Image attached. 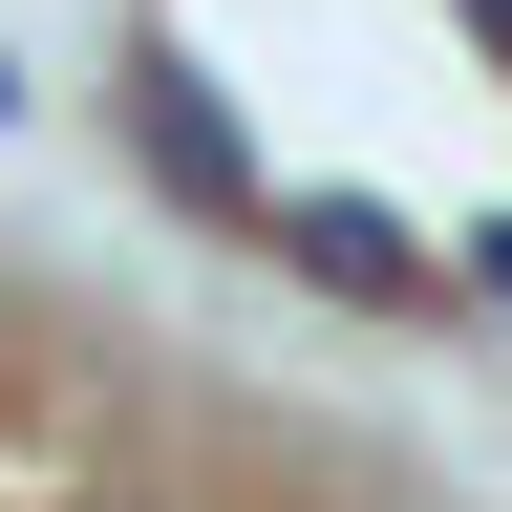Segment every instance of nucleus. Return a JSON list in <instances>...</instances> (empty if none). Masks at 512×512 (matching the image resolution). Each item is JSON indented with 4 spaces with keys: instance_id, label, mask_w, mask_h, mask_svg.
Masks as SVG:
<instances>
[{
    "instance_id": "f03ea898",
    "label": "nucleus",
    "mask_w": 512,
    "mask_h": 512,
    "mask_svg": "<svg viewBox=\"0 0 512 512\" xmlns=\"http://www.w3.org/2000/svg\"><path fill=\"white\" fill-rule=\"evenodd\" d=\"M470 299H512V214H491V235H470Z\"/></svg>"
},
{
    "instance_id": "f257e3e1",
    "label": "nucleus",
    "mask_w": 512,
    "mask_h": 512,
    "mask_svg": "<svg viewBox=\"0 0 512 512\" xmlns=\"http://www.w3.org/2000/svg\"><path fill=\"white\" fill-rule=\"evenodd\" d=\"M128 171H171L192 214H256V150H235V107H214V86H171V64H128Z\"/></svg>"
}]
</instances>
